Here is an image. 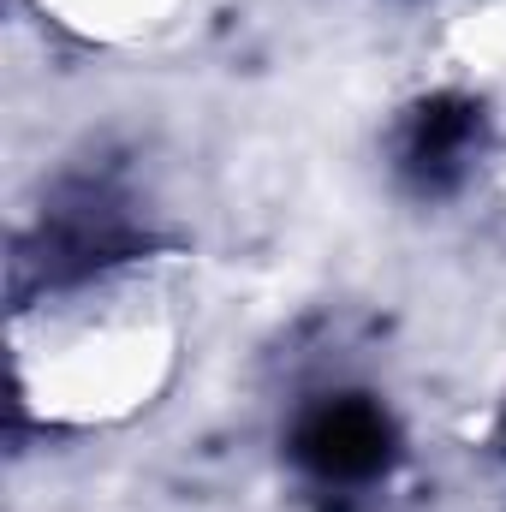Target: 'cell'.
Returning <instances> with one entry per match:
<instances>
[{"label": "cell", "mask_w": 506, "mask_h": 512, "mask_svg": "<svg viewBox=\"0 0 506 512\" xmlns=\"http://www.w3.org/2000/svg\"><path fill=\"white\" fill-rule=\"evenodd\" d=\"M12 411L36 429H126L185 364V292L167 256H108L12 304Z\"/></svg>", "instance_id": "cell-1"}, {"label": "cell", "mask_w": 506, "mask_h": 512, "mask_svg": "<svg viewBox=\"0 0 506 512\" xmlns=\"http://www.w3.org/2000/svg\"><path fill=\"white\" fill-rule=\"evenodd\" d=\"M60 12V24H78L90 36H137L149 30L173 0H42Z\"/></svg>", "instance_id": "cell-2"}]
</instances>
